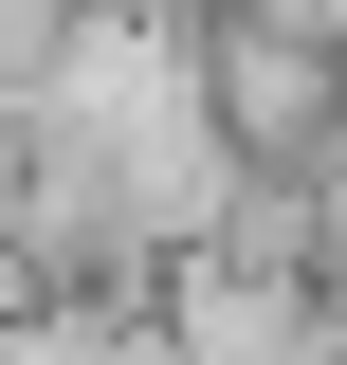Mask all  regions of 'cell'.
<instances>
[{
    "label": "cell",
    "instance_id": "6da1fadb",
    "mask_svg": "<svg viewBox=\"0 0 347 365\" xmlns=\"http://www.w3.org/2000/svg\"><path fill=\"white\" fill-rule=\"evenodd\" d=\"M201 110H219V146H238V182H293L311 146L347 128V55L293 37V19H219L201 0Z\"/></svg>",
    "mask_w": 347,
    "mask_h": 365
},
{
    "label": "cell",
    "instance_id": "7a4b0ae2",
    "mask_svg": "<svg viewBox=\"0 0 347 365\" xmlns=\"http://www.w3.org/2000/svg\"><path fill=\"white\" fill-rule=\"evenodd\" d=\"M219 19H293V37H329V55H347V0H219Z\"/></svg>",
    "mask_w": 347,
    "mask_h": 365
}]
</instances>
